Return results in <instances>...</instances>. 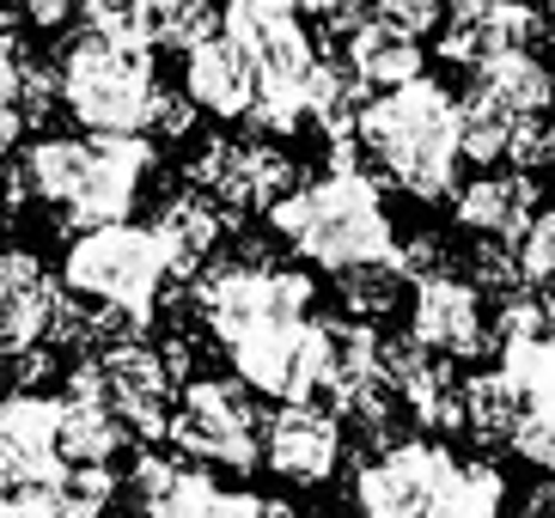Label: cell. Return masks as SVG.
<instances>
[{
	"mask_svg": "<svg viewBox=\"0 0 555 518\" xmlns=\"http://www.w3.org/2000/svg\"><path fill=\"white\" fill-rule=\"evenodd\" d=\"M446 470H452V445H440L434 433H422V439L397 433L391 445H378L354 470L348 494H354L360 518H422Z\"/></svg>",
	"mask_w": 555,
	"mask_h": 518,
	"instance_id": "cell-11",
	"label": "cell"
},
{
	"mask_svg": "<svg viewBox=\"0 0 555 518\" xmlns=\"http://www.w3.org/2000/svg\"><path fill=\"white\" fill-rule=\"evenodd\" d=\"M543 37H550V55H555V0H550V13H543V25H538Z\"/></svg>",
	"mask_w": 555,
	"mask_h": 518,
	"instance_id": "cell-38",
	"label": "cell"
},
{
	"mask_svg": "<svg viewBox=\"0 0 555 518\" xmlns=\"http://www.w3.org/2000/svg\"><path fill=\"white\" fill-rule=\"evenodd\" d=\"M25 67H31V55H25V37H18L13 13H0V111H13Z\"/></svg>",
	"mask_w": 555,
	"mask_h": 518,
	"instance_id": "cell-34",
	"label": "cell"
},
{
	"mask_svg": "<svg viewBox=\"0 0 555 518\" xmlns=\"http://www.w3.org/2000/svg\"><path fill=\"white\" fill-rule=\"evenodd\" d=\"M165 439L178 457L208 464V470H257V390L238 385V378H183Z\"/></svg>",
	"mask_w": 555,
	"mask_h": 518,
	"instance_id": "cell-8",
	"label": "cell"
},
{
	"mask_svg": "<svg viewBox=\"0 0 555 518\" xmlns=\"http://www.w3.org/2000/svg\"><path fill=\"white\" fill-rule=\"evenodd\" d=\"M354 146L385 171V183H397L415 202H446L457 190V98L440 80H415L366 92L354 116Z\"/></svg>",
	"mask_w": 555,
	"mask_h": 518,
	"instance_id": "cell-3",
	"label": "cell"
},
{
	"mask_svg": "<svg viewBox=\"0 0 555 518\" xmlns=\"http://www.w3.org/2000/svg\"><path fill=\"white\" fill-rule=\"evenodd\" d=\"M220 37L250 67V111H245L250 129L262 134L306 129V80L318 67V43L306 31L299 0H227Z\"/></svg>",
	"mask_w": 555,
	"mask_h": 518,
	"instance_id": "cell-4",
	"label": "cell"
},
{
	"mask_svg": "<svg viewBox=\"0 0 555 518\" xmlns=\"http://www.w3.org/2000/svg\"><path fill=\"white\" fill-rule=\"evenodd\" d=\"M476 86L494 92L501 104H513L519 116L531 111H555V67L543 62L538 49H506V55H489L482 67H470Z\"/></svg>",
	"mask_w": 555,
	"mask_h": 518,
	"instance_id": "cell-23",
	"label": "cell"
},
{
	"mask_svg": "<svg viewBox=\"0 0 555 518\" xmlns=\"http://www.w3.org/2000/svg\"><path fill=\"white\" fill-rule=\"evenodd\" d=\"M538 213V178L519 171V165H489L482 178L457 183L452 190V220L470 238H519Z\"/></svg>",
	"mask_w": 555,
	"mask_h": 518,
	"instance_id": "cell-16",
	"label": "cell"
},
{
	"mask_svg": "<svg viewBox=\"0 0 555 518\" xmlns=\"http://www.w3.org/2000/svg\"><path fill=\"white\" fill-rule=\"evenodd\" d=\"M92 373H99V397L111 403V415L129 427V439H165L171 422V403H178V385L190 378V348L183 341H104L92 354Z\"/></svg>",
	"mask_w": 555,
	"mask_h": 518,
	"instance_id": "cell-9",
	"label": "cell"
},
{
	"mask_svg": "<svg viewBox=\"0 0 555 518\" xmlns=\"http://www.w3.org/2000/svg\"><path fill=\"white\" fill-rule=\"evenodd\" d=\"M0 373H7V348H0Z\"/></svg>",
	"mask_w": 555,
	"mask_h": 518,
	"instance_id": "cell-40",
	"label": "cell"
},
{
	"mask_svg": "<svg viewBox=\"0 0 555 518\" xmlns=\"http://www.w3.org/2000/svg\"><path fill=\"white\" fill-rule=\"evenodd\" d=\"M366 13L397 25V31H409V37H422L446 18V0H366Z\"/></svg>",
	"mask_w": 555,
	"mask_h": 518,
	"instance_id": "cell-31",
	"label": "cell"
},
{
	"mask_svg": "<svg viewBox=\"0 0 555 518\" xmlns=\"http://www.w3.org/2000/svg\"><path fill=\"white\" fill-rule=\"evenodd\" d=\"M18 134H25V116H18V111H0V183H7V171H13Z\"/></svg>",
	"mask_w": 555,
	"mask_h": 518,
	"instance_id": "cell-36",
	"label": "cell"
},
{
	"mask_svg": "<svg viewBox=\"0 0 555 518\" xmlns=\"http://www.w3.org/2000/svg\"><path fill=\"white\" fill-rule=\"evenodd\" d=\"M55 452V397L43 390H13L0 403V494H43L62 476Z\"/></svg>",
	"mask_w": 555,
	"mask_h": 518,
	"instance_id": "cell-14",
	"label": "cell"
},
{
	"mask_svg": "<svg viewBox=\"0 0 555 518\" xmlns=\"http://www.w3.org/2000/svg\"><path fill=\"white\" fill-rule=\"evenodd\" d=\"M457 397H464V433L482 439V445H506V427L519 415V390L501 378V366L457 378Z\"/></svg>",
	"mask_w": 555,
	"mask_h": 518,
	"instance_id": "cell-24",
	"label": "cell"
},
{
	"mask_svg": "<svg viewBox=\"0 0 555 518\" xmlns=\"http://www.w3.org/2000/svg\"><path fill=\"white\" fill-rule=\"evenodd\" d=\"M409 341L415 348H427V354L440 360H476L489 354L494 336H489V299H482V287L464 275H452V269H434V275L409 281Z\"/></svg>",
	"mask_w": 555,
	"mask_h": 518,
	"instance_id": "cell-12",
	"label": "cell"
},
{
	"mask_svg": "<svg viewBox=\"0 0 555 518\" xmlns=\"http://www.w3.org/2000/svg\"><path fill=\"white\" fill-rule=\"evenodd\" d=\"M543 13L531 0H452V18H440V55L457 67H482L489 55L538 43Z\"/></svg>",
	"mask_w": 555,
	"mask_h": 518,
	"instance_id": "cell-15",
	"label": "cell"
},
{
	"mask_svg": "<svg viewBox=\"0 0 555 518\" xmlns=\"http://www.w3.org/2000/svg\"><path fill=\"white\" fill-rule=\"evenodd\" d=\"M262 494H245V488H220L202 464H183L171 476L165 494H153L141 506V518H262Z\"/></svg>",
	"mask_w": 555,
	"mask_h": 518,
	"instance_id": "cell-21",
	"label": "cell"
},
{
	"mask_svg": "<svg viewBox=\"0 0 555 518\" xmlns=\"http://www.w3.org/2000/svg\"><path fill=\"white\" fill-rule=\"evenodd\" d=\"M116 470L111 464H67L43 494H50L55 518H104L116 506Z\"/></svg>",
	"mask_w": 555,
	"mask_h": 518,
	"instance_id": "cell-25",
	"label": "cell"
},
{
	"mask_svg": "<svg viewBox=\"0 0 555 518\" xmlns=\"http://www.w3.org/2000/svg\"><path fill=\"white\" fill-rule=\"evenodd\" d=\"M159 92L153 49L80 31L55 62V98L86 134H147V104Z\"/></svg>",
	"mask_w": 555,
	"mask_h": 518,
	"instance_id": "cell-6",
	"label": "cell"
},
{
	"mask_svg": "<svg viewBox=\"0 0 555 518\" xmlns=\"http://www.w3.org/2000/svg\"><path fill=\"white\" fill-rule=\"evenodd\" d=\"M506 445L525 464H538V470L555 476V403H519V415L506 427Z\"/></svg>",
	"mask_w": 555,
	"mask_h": 518,
	"instance_id": "cell-29",
	"label": "cell"
},
{
	"mask_svg": "<svg viewBox=\"0 0 555 518\" xmlns=\"http://www.w3.org/2000/svg\"><path fill=\"white\" fill-rule=\"evenodd\" d=\"M262 518H294V513H287L281 501H269V506H262Z\"/></svg>",
	"mask_w": 555,
	"mask_h": 518,
	"instance_id": "cell-39",
	"label": "cell"
},
{
	"mask_svg": "<svg viewBox=\"0 0 555 518\" xmlns=\"http://www.w3.org/2000/svg\"><path fill=\"white\" fill-rule=\"evenodd\" d=\"M343 452H348V433H343V422H336V409H324V403H281L275 415H262L257 457L281 476V482L324 488L330 476L343 470Z\"/></svg>",
	"mask_w": 555,
	"mask_h": 518,
	"instance_id": "cell-13",
	"label": "cell"
},
{
	"mask_svg": "<svg viewBox=\"0 0 555 518\" xmlns=\"http://www.w3.org/2000/svg\"><path fill=\"white\" fill-rule=\"evenodd\" d=\"M178 470H183V457H178V452H141V457H134V470H129V494H134V506H147L153 494H165Z\"/></svg>",
	"mask_w": 555,
	"mask_h": 518,
	"instance_id": "cell-33",
	"label": "cell"
},
{
	"mask_svg": "<svg viewBox=\"0 0 555 518\" xmlns=\"http://www.w3.org/2000/svg\"><path fill=\"white\" fill-rule=\"evenodd\" d=\"M165 281H171V262H165L153 226H134V220H104V226L74 232L62 257V293H74L86 306L122 311L141 329L159 311Z\"/></svg>",
	"mask_w": 555,
	"mask_h": 518,
	"instance_id": "cell-7",
	"label": "cell"
},
{
	"mask_svg": "<svg viewBox=\"0 0 555 518\" xmlns=\"http://www.w3.org/2000/svg\"><path fill=\"white\" fill-rule=\"evenodd\" d=\"M55 299H62V287L31 250H0V348H7V360L43 341Z\"/></svg>",
	"mask_w": 555,
	"mask_h": 518,
	"instance_id": "cell-17",
	"label": "cell"
},
{
	"mask_svg": "<svg viewBox=\"0 0 555 518\" xmlns=\"http://www.w3.org/2000/svg\"><path fill=\"white\" fill-rule=\"evenodd\" d=\"M519 122L525 116L513 111V104H501L494 92H482V86L470 80V92L457 98V153L470 165H482V171H489V165H506L513 159V141H519Z\"/></svg>",
	"mask_w": 555,
	"mask_h": 518,
	"instance_id": "cell-22",
	"label": "cell"
},
{
	"mask_svg": "<svg viewBox=\"0 0 555 518\" xmlns=\"http://www.w3.org/2000/svg\"><path fill=\"white\" fill-rule=\"evenodd\" d=\"M550 213H555V190H550Z\"/></svg>",
	"mask_w": 555,
	"mask_h": 518,
	"instance_id": "cell-41",
	"label": "cell"
},
{
	"mask_svg": "<svg viewBox=\"0 0 555 518\" xmlns=\"http://www.w3.org/2000/svg\"><path fill=\"white\" fill-rule=\"evenodd\" d=\"M519 518H555V476L525 494V513H519Z\"/></svg>",
	"mask_w": 555,
	"mask_h": 518,
	"instance_id": "cell-37",
	"label": "cell"
},
{
	"mask_svg": "<svg viewBox=\"0 0 555 518\" xmlns=\"http://www.w3.org/2000/svg\"><path fill=\"white\" fill-rule=\"evenodd\" d=\"M513 262L525 287H555V213H531V226L513 238Z\"/></svg>",
	"mask_w": 555,
	"mask_h": 518,
	"instance_id": "cell-30",
	"label": "cell"
},
{
	"mask_svg": "<svg viewBox=\"0 0 555 518\" xmlns=\"http://www.w3.org/2000/svg\"><path fill=\"white\" fill-rule=\"evenodd\" d=\"M220 31V0H153V49H196Z\"/></svg>",
	"mask_w": 555,
	"mask_h": 518,
	"instance_id": "cell-27",
	"label": "cell"
},
{
	"mask_svg": "<svg viewBox=\"0 0 555 518\" xmlns=\"http://www.w3.org/2000/svg\"><path fill=\"white\" fill-rule=\"evenodd\" d=\"M343 62L366 92H385V86H403V80L422 74L427 49H422V37H409V31H397V25L366 13L354 31L343 37Z\"/></svg>",
	"mask_w": 555,
	"mask_h": 518,
	"instance_id": "cell-20",
	"label": "cell"
},
{
	"mask_svg": "<svg viewBox=\"0 0 555 518\" xmlns=\"http://www.w3.org/2000/svg\"><path fill=\"white\" fill-rule=\"evenodd\" d=\"M336 299H343V318H385V311L403 299V275L391 262H354V269H336Z\"/></svg>",
	"mask_w": 555,
	"mask_h": 518,
	"instance_id": "cell-26",
	"label": "cell"
},
{
	"mask_svg": "<svg viewBox=\"0 0 555 518\" xmlns=\"http://www.w3.org/2000/svg\"><path fill=\"white\" fill-rule=\"evenodd\" d=\"M202 116H196V104H190V98L183 92H153V104H147V129L159 134V141H183V134L196 129Z\"/></svg>",
	"mask_w": 555,
	"mask_h": 518,
	"instance_id": "cell-32",
	"label": "cell"
},
{
	"mask_svg": "<svg viewBox=\"0 0 555 518\" xmlns=\"http://www.w3.org/2000/svg\"><path fill=\"white\" fill-rule=\"evenodd\" d=\"M153 171L147 134H43L18 153V171H7L0 195L43 202L62 226L86 232L104 220H129Z\"/></svg>",
	"mask_w": 555,
	"mask_h": 518,
	"instance_id": "cell-1",
	"label": "cell"
},
{
	"mask_svg": "<svg viewBox=\"0 0 555 518\" xmlns=\"http://www.w3.org/2000/svg\"><path fill=\"white\" fill-rule=\"evenodd\" d=\"M232 220L220 213V202L202 190H178L165 195L159 213H153V238H159L165 262H171V281H190L208 257H220Z\"/></svg>",
	"mask_w": 555,
	"mask_h": 518,
	"instance_id": "cell-18",
	"label": "cell"
},
{
	"mask_svg": "<svg viewBox=\"0 0 555 518\" xmlns=\"http://www.w3.org/2000/svg\"><path fill=\"white\" fill-rule=\"evenodd\" d=\"M494 518H501V513H494Z\"/></svg>",
	"mask_w": 555,
	"mask_h": 518,
	"instance_id": "cell-42",
	"label": "cell"
},
{
	"mask_svg": "<svg viewBox=\"0 0 555 518\" xmlns=\"http://www.w3.org/2000/svg\"><path fill=\"white\" fill-rule=\"evenodd\" d=\"M311 306H318V287H311L306 269L275 262L250 238L238 244L232 257H208L196 275H190V311H196V324L208 329L220 348L245 341L250 329L311 318Z\"/></svg>",
	"mask_w": 555,
	"mask_h": 518,
	"instance_id": "cell-5",
	"label": "cell"
},
{
	"mask_svg": "<svg viewBox=\"0 0 555 518\" xmlns=\"http://www.w3.org/2000/svg\"><path fill=\"white\" fill-rule=\"evenodd\" d=\"M299 13H306L311 25H324V31L343 43L360 18H366V0H299Z\"/></svg>",
	"mask_w": 555,
	"mask_h": 518,
	"instance_id": "cell-35",
	"label": "cell"
},
{
	"mask_svg": "<svg viewBox=\"0 0 555 518\" xmlns=\"http://www.w3.org/2000/svg\"><path fill=\"white\" fill-rule=\"evenodd\" d=\"M183 178H190V190L214 195L227 220H245V213H269L281 195L294 190L299 165L269 134H214L208 146H196Z\"/></svg>",
	"mask_w": 555,
	"mask_h": 518,
	"instance_id": "cell-10",
	"label": "cell"
},
{
	"mask_svg": "<svg viewBox=\"0 0 555 518\" xmlns=\"http://www.w3.org/2000/svg\"><path fill=\"white\" fill-rule=\"evenodd\" d=\"M74 13H80V25L92 37L153 49V0H80Z\"/></svg>",
	"mask_w": 555,
	"mask_h": 518,
	"instance_id": "cell-28",
	"label": "cell"
},
{
	"mask_svg": "<svg viewBox=\"0 0 555 518\" xmlns=\"http://www.w3.org/2000/svg\"><path fill=\"white\" fill-rule=\"evenodd\" d=\"M196 116H214V122H245L250 111V67L245 55L227 43V37L214 31L202 37L196 49H183V86H178Z\"/></svg>",
	"mask_w": 555,
	"mask_h": 518,
	"instance_id": "cell-19",
	"label": "cell"
},
{
	"mask_svg": "<svg viewBox=\"0 0 555 518\" xmlns=\"http://www.w3.org/2000/svg\"><path fill=\"white\" fill-rule=\"evenodd\" d=\"M269 226L275 238L294 250L299 262H318V269H354V262H391L397 250V226L385 213V190L378 178L360 165L354 134L348 141H330V165L324 178L294 183L269 208Z\"/></svg>",
	"mask_w": 555,
	"mask_h": 518,
	"instance_id": "cell-2",
	"label": "cell"
}]
</instances>
